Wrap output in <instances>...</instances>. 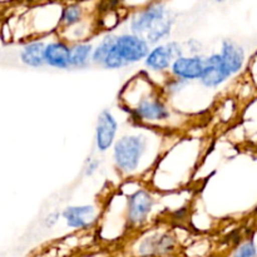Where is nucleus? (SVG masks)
Returning a JSON list of instances; mask_svg holds the SVG:
<instances>
[{
  "instance_id": "obj_8",
  "label": "nucleus",
  "mask_w": 257,
  "mask_h": 257,
  "mask_svg": "<svg viewBox=\"0 0 257 257\" xmlns=\"http://www.w3.org/2000/svg\"><path fill=\"white\" fill-rule=\"evenodd\" d=\"M153 198L147 191H137L128 201V217L132 223H142L151 212Z\"/></svg>"
},
{
  "instance_id": "obj_7",
  "label": "nucleus",
  "mask_w": 257,
  "mask_h": 257,
  "mask_svg": "<svg viewBox=\"0 0 257 257\" xmlns=\"http://www.w3.org/2000/svg\"><path fill=\"white\" fill-rule=\"evenodd\" d=\"M117 133V120L112 113L103 110L98 117L97 123V147L100 152H104L112 146Z\"/></svg>"
},
{
  "instance_id": "obj_10",
  "label": "nucleus",
  "mask_w": 257,
  "mask_h": 257,
  "mask_svg": "<svg viewBox=\"0 0 257 257\" xmlns=\"http://www.w3.org/2000/svg\"><path fill=\"white\" fill-rule=\"evenodd\" d=\"M45 63L50 67L65 69L70 65V49L64 43H50L45 48Z\"/></svg>"
},
{
  "instance_id": "obj_1",
  "label": "nucleus",
  "mask_w": 257,
  "mask_h": 257,
  "mask_svg": "<svg viewBox=\"0 0 257 257\" xmlns=\"http://www.w3.org/2000/svg\"><path fill=\"white\" fill-rule=\"evenodd\" d=\"M172 20L162 4H152L138 13L131 23V28L137 34H146V39L156 43L170 33Z\"/></svg>"
},
{
  "instance_id": "obj_13",
  "label": "nucleus",
  "mask_w": 257,
  "mask_h": 257,
  "mask_svg": "<svg viewBox=\"0 0 257 257\" xmlns=\"http://www.w3.org/2000/svg\"><path fill=\"white\" fill-rule=\"evenodd\" d=\"M45 48L44 43L34 42L30 44L25 45L24 49L20 53V59L24 64L29 67L39 68L43 64H45Z\"/></svg>"
},
{
  "instance_id": "obj_2",
  "label": "nucleus",
  "mask_w": 257,
  "mask_h": 257,
  "mask_svg": "<svg viewBox=\"0 0 257 257\" xmlns=\"http://www.w3.org/2000/svg\"><path fill=\"white\" fill-rule=\"evenodd\" d=\"M146 147L145 138L141 136H125L114 146V161L120 170L132 172L137 168Z\"/></svg>"
},
{
  "instance_id": "obj_19",
  "label": "nucleus",
  "mask_w": 257,
  "mask_h": 257,
  "mask_svg": "<svg viewBox=\"0 0 257 257\" xmlns=\"http://www.w3.org/2000/svg\"><path fill=\"white\" fill-rule=\"evenodd\" d=\"M57 220H58V213H53V215H50L49 217L47 218V225L53 226L55 222H57Z\"/></svg>"
},
{
  "instance_id": "obj_4",
  "label": "nucleus",
  "mask_w": 257,
  "mask_h": 257,
  "mask_svg": "<svg viewBox=\"0 0 257 257\" xmlns=\"http://www.w3.org/2000/svg\"><path fill=\"white\" fill-rule=\"evenodd\" d=\"M181 57H182L181 45L172 42L151 50L148 57L146 58V65L152 70H165L170 67L171 63L173 64Z\"/></svg>"
},
{
  "instance_id": "obj_3",
  "label": "nucleus",
  "mask_w": 257,
  "mask_h": 257,
  "mask_svg": "<svg viewBox=\"0 0 257 257\" xmlns=\"http://www.w3.org/2000/svg\"><path fill=\"white\" fill-rule=\"evenodd\" d=\"M114 49L124 65L136 63L138 60L147 58L150 54V48L146 39L136 34H124L117 37Z\"/></svg>"
},
{
  "instance_id": "obj_9",
  "label": "nucleus",
  "mask_w": 257,
  "mask_h": 257,
  "mask_svg": "<svg viewBox=\"0 0 257 257\" xmlns=\"http://www.w3.org/2000/svg\"><path fill=\"white\" fill-rule=\"evenodd\" d=\"M63 217L72 228L89 227L97 220V211L93 206H73L65 208Z\"/></svg>"
},
{
  "instance_id": "obj_14",
  "label": "nucleus",
  "mask_w": 257,
  "mask_h": 257,
  "mask_svg": "<svg viewBox=\"0 0 257 257\" xmlns=\"http://www.w3.org/2000/svg\"><path fill=\"white\" fill-rule=\"evenodd\" d=\"M93 48L90 44H77L70 49V65L77 68H83L89 62Z\"/></svg>"
},
{
  "instance_id": "obj_18",
  "label": "nucleus",
  "mask_w": 257,
  "mask_h": 257,
  "mask_svg": "<svg viewBox=\"0 0 257 257\" xmlns=\"http://www.w3.org/2000/svg\"><path fill=\"white\" fill-rule=\"evenodd\" d=\"M232 257H257V251L252 242H246L236 250Z\"/></svg>"
},
{
  "instance_id": "obj_16",
  "label": "nucleus",
  "mask_w": 257,
  "mask_h": 257,
  "mask_svg": "<svg viewBox=\"0 0 257 257\" xmlns=\"http://www.w3.org/2000/svg\"><path fill=\"white\" fill-rule=\"evenodd\" d=\"M115 42H117V37L114 35H108L104 39L102 40L99 45L95 48V50L93 52L92 60L94 63H98V64H104L105 59L109 55V53L112 52V49L114 48Z\"/></svg>"
},
{
  "instance_id": "obj_11",
  "label": "nucleus",
  "mask_w": 257,
  "mask_h": 257,
  "mask_svg": "<svg viewBox=\"0 0 257 257\" xmlns=\"http://www.w3.org/2000/svg\"><path fill=\"white\" fill-rule=\"evenodd\" d=\"M223 63L228 72L237 73L242 68L243 60H245V53L238 44L232 40H225L222 44V52H221Z\"/></svg>"
},
{
  "instance_id": "obj_15",
  "label": "nucleus",
  "mask_w": 257,
  "mask_h": 257,
  "mask_svg": "<svg viewBox=\"0 0 257 257\" xmlns=\"http://www.w3.org/2000/svg\"><path fill=\"white\" fill-rule=\"evenodd\" d=\"M173 241L170 237H160L158 240H152L151 243L146 242L142 246V253L145 255H161V253L168 252L170 250H172Z\"/></svg>"
},
{
  "instance_id": "obj_5",
  "label": "nucleus",
  "mask_w": 257,
  "mask_h": 257,
  "mask_svg": "<svg viewBox=\"0 0 257 257\" xmlns=\"http://www.w3.org/2000/svg\"><path fill=\"white\" fill-rule=\"evenodd\" d=\"M206 59L202 57H181L172 64V73L180 79H201L205 72Z\"/></svg>"
},
{
  "instance_id": "obj_17",
  "label": "nucleus",
  "mask_w": 257,
  "mask_h": 257,
  "mask_svg": "<svg viewBox=\"0 0 257 257\" xmlns=\"http://www.w3.org/2000/svg\"><path fill=\"white\" fill-rule=\"evenodd\" d=\"M80 17H82V8L78 4H73L64 9L62 22L64 23L65 25H73L75 24V23L79 22Z\"/></svg>"
},
{
  "instance_id": "obj_6",
  "label": "nucleus",
  "mask_w": 257,
  "mask_h": 257,
  "mask_svg": "<svg viewBox=\"0 0 257 257\" xmlns=\"http://www.w3.org/2000/svg\"><path fill=\"white\" fill-rule=\"evenodd\" d=\"M230 75L231 73L226 68L221 54H213L206 59L205 72L201 78V82L206 87H216L225 82Z\"/></svg>"
},
{
  "instance_id": "obj_12",
  "label": "nucleus",
  "mask_w": 257,
  "mask_h": 257,
  "mask_svg": "<svg viewBox=\"0 0 257 257\" xmlns=\"http://www.w3.org/2000/svg\"><path fill=\"white\" fill-rule=\"evenodd\" d=\"M136 113L143 119L148 120H162L170 115L167 108L163 103L153 99H145L138 104Z\"/></svg>"
}]
</instances>
